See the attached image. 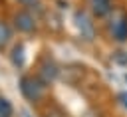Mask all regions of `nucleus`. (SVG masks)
<instances>
[{
  "label": "nucleus",
  "mask_w": 127,
  "mask_h": 117,
  "mask_svg": "<svg viewBox=\"0 0 127 117\" xmlns=\"http://www.w3.org/2000/svg\"><path fill=\"white\" fill-rule=\"evenodd\" d=\"M18 85H20V93L30 103H40L48 93V83H44L38 75H22L18 79Z\"/></svg>",
  "instance_id": "obj_1"
},
{
  "label": "nucleus",
  "mask_w": 127,
  "mask_h": 117,
  "mask_svg": "<svg viewBox=\"0 0 127 117\" xmlns=\"http://www.w3.org/2000/svg\"><path fill=\"white\" fill-rule=\"evenodd\" d=\"M12 24L14 28L20 32V34H34L38 30V20L36 16L30 12V10H18L14 16H12Z\"/></svg>",
  "instance_id": "obj_2"
},
{
  "label": "nucleus",
  "mask_w": 127,
  "mask_h": 117,
  "mask_svg": "<svg viewBox=\"0 0 127 117\" xmlns=\"http://www.w3.org/2000/svg\"><path fill=\"white\" fill-rule=\"evenodd\" d=\"M36 75L44 81V83H54L56 81V77L60 75V65L56 63V59L54 58H50V56H44L42 59H40V63H38V71H36Z\"/></svg>",
  "instance_id": "obj_3"
},
{
  "label": "nucleus",
  "mask_w": 127,
  "mask_h": 117,
  "mask_svg": "<svg viewBox=\"0 0 127 117\" xmlns=\"http://www.w3.org/2000/svg\"><path fill=\"white\" fill-rule=\"evenodd\" d=\"M73 20H75V26H77L81 38L87 40V42H91V40L95 38V26H93V22H91V16H89L85 10H75Z\"/></svg>",
  "instance_id": "obj_4"
},
{
  "label": "nucleus",
  "mask_w": 127,
  "mask_h": 117,
  "mask_svg": "<svg viewBox=\"0 0 127 117\" xmlns=\"http://www.w3.org/2000/svg\"><path fill=\"white\" fill-rule=\"evenodd\" d=\"M109 34L117 44H125L127 42V14L117 16L111 24H109Z\"/></svg>",
  "instance_id": "obj_5"
},
{
  "label": "nucleus",
  "mask_w": 127,
  "mask_h": 117,
  "mask_svg": "<svg viewBox=\"0 0 127 117\" xmlns=\"http://www.w3.org/2000/svg\"><path fill=\"white\" fill-rule=\"evenodd\" d=\"M89 10L93 18H105L113 10V0H89Z\"/></svg>",
  "instance_id": "obj_6"
},
{
  "label": "nucleus",
  "mask_w": 127,
  "mask_h": 117,
  "mask_svg": "<svg viewBox=\"0 0 127 117\" xmlns=\"http://www.w3.org/2000/svg\"><path fill=\"white\" fill-rule=\"evenodd\" d=\"M14 40V32H12V26L6 22V20H0V52H4Z\"/></svg>",
  "instance_id": "obj_7"
},
{
  "label": "nucleus",
  "mask_w": 127,
  "mask_h": 117,
  "mask_svg": "<svg viewBox=\"0 0 127 117\" xmlns=\"http://www.w3.org/2000/svg\"><path fill=\"white\" fill-rule=\"evenodd\" d=\"M10 61H12V65H14L16 69H22V67H24V63H26V48H24V44H16V46L12 48Z\"/></svg>",
  "instance_id": "obj_8"
},
{
  "label": "nucleus",
  "mask_w": 127,
  "mask_h": 117,
  "mask_svg": "<svg viewBox=\"0 0 127 117\" xmlns=\"http://www.w3.org/2000/svg\"><path fill=\"white\" fill-rule=\"evenodd\" d=\"M42 117H67V115H65V111H64L58 103H50V105H46Z\"/></svg>",
  "instance_id": "obj_9"
},
{
  "label": "nucleus",
  "mask_w": 127,
  "mask_h": 117,
  "mask_svg": "<svg viewBox=\"0 0 127 117\" xmlns=\"http://www.w3.org/2000/svg\"><path fill=\"white\" fill-rule=\"evenodd\" d=\"M14 115V105L10 103L8 97L0 95V117H12Z\"/></svg>",
  "instance_id": "obj_10"
},
{
  "label": "nucleus",
  "mask_w": 127,
  "mask_h": 117,
  "mask_svg": "<svg viewBox=\"0 0 127 117\" xmlns=\"http://www.w3.org/2000/svg\"><path fill=\"white\" fill-rule=\"evenodd\" d=\"M16 2H20L22 6H26V10L28 8H40L42 6V0H16Z\"/></svg>",
  "instance_id": "obj_11"
},
{
  "label": "nucleus",
  "mask_w": 127,
  "mask_h": 117,
  "mask_svg": "<svg viewBox=\"0 0 127 117\" xmlns=\"http://www.w3.org/2000/svg\"><path fill=\"white\" fill-rule=\"evenodd\" d=\"M117 99H119V103H121L123 107H127V91H121V93H117Z\"/></svg>",
  "instance_id": "obj_12"
},
{
  "label": "nucleus",
  "mask_w": 127,
  "mask_h": 117,
  "mask_svg": "<svg viewBox=\"0 0 127 117\" xmlns=\"http://www.w3.org/2000/svg\"><path fill=\"white\" fill-rule=\"evenodd\" d=\"M125 81H127V73H125Z\"/></svg>",
  "instance_id": "obj_13"
}]
</instances>
